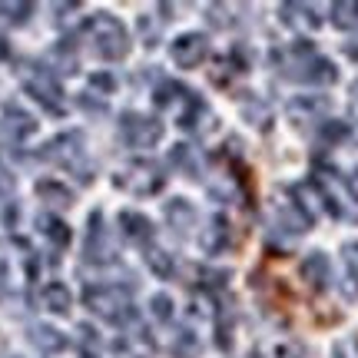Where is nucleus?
Listing matches in <instances>:
<instances>
[{
    "instance_id": "17",
    "label": "nucleus",
    "mask_w": 358,
    "mask_h": 358,
    "mask_svg": "<svg viewBox=\"0 0 358 358\" xmlns=\"http://www.w3.org/2000/svg\"><path fill=\"white\" fill-rule=\"evenodd\" d=\"M166 222L176 232L192 229V226H196V206H192L189 199H173V203L166 206Z\"/></svg>"
},
{
    "instance_id": "24",
    "label": "nucleus",
    "mask_w": 358,
    "mask_h": 358,
    "mask_svg": "<svg viewBox=\"0 0 358 358\" xmlns=\"http://www.w3.org/2000/svg\"><path fill=\"white\" fill-rule=\"evenodd\" d=\"M146 266L153 268L156 275H159V279H169V275H173V256H169L166 249H150V252H146Z\"/></svg>"
},
{
    "instance_id": "34",
    "label": "nucleus",
    "mask_w": 358,
    "mask_h": 358,
    "mask_svg": "<svg viewBox=\"0 0 358 358\" xmlns=\"http://www.w3.org/2000/svg\"><path fill=\"white\" fill-rule=\"evenodd\" d=\"M342 50H345V57H352V60H358V37H355V40H348L345 47H342Z\"/></svg>"
},
{
    "instance_id": "23",
    "label": "nucleus",
    "mask_w": 358,
    "mask_h": 358,
    "mask_svg": "<svg viewBox=\"0 0 358 358\" xmlns=\"http://www.w3.org/2000/svg\"><path fill=\"white\" fill-rule=\"evenodd\" d=\"M30 13H34V3H7V0H0V20L3 24L20 27V24H27Z\"/></svg>"
},
{
    "instance_id": "12",
    "label": "nucleus",
    "mask_w": 358,
    "mask_h": 358,
    "mask_svg": "<svg viewBox=\"0 0 358 358\" xmlns=\"http://www.w3.org/2000/svg\"><path fill=\"white\" fill-rule=\"evenodd\" d=\"M279 13H282V24L292 27V30H319L322 24L315 7H308V3H282Z\"/></svg>"
},
{
    "instance_id": "18",
    "label": "nucleus",
    "mask_w": 358,
    "mask_h": 358,
    "mask_svg": "<svg viewBox=\"0 0 358 358\" xmlns=\"http://www.w3.org/2000/svg\"><path fill=\"white\" fill-rule=\"evenodd\" d=\"M37 196L43 199V203H50V206H73V192L66 189L64 182H57V179H40L37 182Z\"/></svg>"
},
{
    "instance_id": "20",
    "label": "nucleus",
    "mask_w": 358,
    "mask_h": 358,
    "mask_svg": "<svg viewBox=\"0 0 358 358\" xmlns=\"http://www.w3.org/2000/svg\"><path fill=\"white\" fill-rule=\"evenodd\" d=\"M30 342L40 348V352H64L66 348V338L57 329H50V325H34L30 329Z\"/></svg>"
},
{
    "instance_id": "35",
    "label": "nucleus",
    "mask_w": 358,
    "mask_h": 358,
    "mask_svg": "<svg viewBox=\"0 0 358 358\" xmlns=\"http://www.w3.org/2000/svg\"><path fill=\"white\" fill-rule=\"evenodd\" d=\"M352 93H355V96H358V83H355V87H352Z\"/></svg>"
},
{
    "instance_id": "7",
    "label": "nucleus",
    "mask_w": 358,
    "mask_h": 358,
    "mask_svg": "<svg viewBox=\"0 0 358 358\" xmlns=\"http://www.w3.org/2000/svg\"><path fill=\"white\" fill-rule=\"evenodd\" d=\"M206 57H209V40H206V34H182V37L173 40V64L182 66V70L199 66Z\"/></svg>"
},
{
    "instance_id": "16",
    "label": "nucleus",
    "mask_w": 358,
    "mask_h": 358,
    "mask_svg": "<svg viewBox=\"0 0 358 358\" xmlns=\"http://www.w3.org/2000/svg\"><path fill=\"white\" fill-rule=\"evenodd\" d=\"M37 229H40V236H47L57 249L70 245V226H66L64 219H57L53 213H40V216H37Z\"/></svg>"
},
{
    "instance_id": "13",
    "label": "nucleus",
    "mask_w": 358,
    "mask_h": 358,
    "mask_svg": "<svg viewBox=\"0 0 358 358\" xmlns=\"http://www.w3.org/2000/svg\"><path fill=\"white\" fill-rule=\"evenodd\" d=\"M120 232L127 243H150L153 239V222L143 216V213H120Z\"/></svg>"
},
{
    "instance_id": "21",
    "label": "nucleus",
    "mask_w": 358,
    "mask_h": 358,
    "mask_svg": "<svg viewBox=\"0 0 358 358\" xmlns=\"http://www.w3.org/2000/svg\"><path fill=\"white\" fill-rule=\"evenodd\" d=\"M332 24L338 30H355L358 27V0H338L332 3Z\"/></svg>"
},
{
    "instance_id": "5",
    "label": "nucleus",
    "mask_w": 358,
    "mask_h": 358,
    "mask_svg": "<svg viewBox=\"0 0 358 358\" xmlns=\"http://www.w3.org/2000/svg\"><path fill=\"white\" fill-rule=\"evenodd\" d=\"M163 182H166V176H163V169L156 166L153 159H133L116 176V186L133 192V196H153V192L163 189Z\"/></svg>"
},
{
    "instance_id": "9",
    "label": "nucleus",
    "mask_w": 358,
    "mask_h": 358,
    "mask_svg": "<svg viewBox=\"0 0 358 358\" xmlns=\"http://www.w3.org/2000/svg\"><path fill=\"white\" fill-rule=\"evenodd\" d=\"M83 256H87V262H110L113 259V245H110V236H106L100 213H90V232H87Z\"/></svg>"
},
{
    "instance_id": "6",
    "label": "nucleus",
    "mask_w": 358,
    "mask_h": 358,
    "mask_svg": "<svg viewBox=\"0 0 358 358\" xmlns=\"http://www.w3.org/2000/svg\"><path fill=\"white\" fill-rule=\"evenodd\" d=\"M120 136L127 146L133 150H150L156 143L163 140V123L156 116H146V113H123L120 120Z\"/></svg>"
},
{
    "instance_id": "32",
    "label": "nucleus",
    "mask_w": 358,
    "mask_h": 358,
    "mask_svg": "<svg viewBox=\"0 0 358 358\" xmlns=\"http://www.w3.org/2000/svg\"><path fill=\"white\" fill-rule=\"evenodd\" d=\"M90 83H93L96 90H103V93H110V90H113V77H106V73H93Z\"/></svg>"
},
{
    "instance_id": "29",
    "label": "nucleus",
    "mask_w": 358,
    "mask_h": 358,
    "mask_svg": "<svg viewBox=\"0 0 358 358\" xmlns=\"http://www.w3.org/2000/svg\"><path fill=\"white\" fill-rule=\"evenodd\" d=\"M322 136H325V140H345L348 127L338 123V120H329V123H322Z\"/></svg>"
},
{
    "instance_id": "1",
    "label": "nucleus",
    "mask_w": 358,
    "mask_h": 358,
    "mask_svg": "<svg viewBox=\"0 0 358 358\" xmlns=\"http://www.w3.org/2000/svg\"><path fill=\"white\" fill-rule=\"evenodd\" d=\"M282 73L289 80H299V83H312V87H332L338 80V70H335L332 60L315 53V47L306 40H299L292 50L285 53Z\"/></svg>"
},
{
    "instance_id": "4",
    "label": "nucleus",
    "mask_w": 358,
    "mask_h": 358,
    "mask_svg": "<svg viewBox=\"0 0 358 358\" xmlns=\"http://www.w3.org/2000/svg\"><path fill=\"white\" fill-rule=\"evenodd\" d=\"M24 90L34 96L37 103H43L50 113H64V87L50 66L40 64H27L24 66Z\"/></svg>"
},
{
    "instance_id": "27",
    "label": "nucleus",
    "mask_w": 358,
    "mask_h": 358,
    "mask_svg": "<svg viewBox=\"0 0 358 358\" xmlns=\"http://www.w3.org/2000/svg\"><path fill=\"white\" fill-rule=\"evenodd\" d=\"M150 312H153V319L156 322H169L173 319V299H169V295H153V299H150Z\"/></svg>"
},
{
    "instance_id": "33",
    "label": "nucleus",
    "mask_w": 358,
    "mask_h": 358,
    "mask_svg": "<svg viewBox=\"0 0 358 358\" xmlns=\"http://www.w3.org/2000/svg\"><path fill=\"white\" fill-rule=\"evenodd\" d=\"M345 189L352 192V199H358V166L352 169V173H348L345 176Z\"/></svg>"
},
{
    "instance_id": "28",
    "label": "nucleus",
    "mask_w": 358,
    "mask_h": 358,
    "mask_svg": "<svg viewBox=\"0 0 358 358\" xmlns=\"http://www.w3.org/2000/svg\"><path fill=\"white\" fill-rule=\"evenodd\" d=\"M332 358H358V335H345L338 338L332 348Z\"/></svg>"
},
{
    "instance_id": "19",
    "label": "nucleus",
    "mask_w": 358,
    "mask_h": 358,
    "mask_svg": "<svg viewBox=\"0 0 358 358\" xmlns=\"http://www.w3.org/2000/svg\"><path fill=\"white\" fill-rule=\"evenodd\" d=\"M3 127H7V133H10L13 140H24V136H30V133L37 129V123H34V116H30V113L17 110V106H7Z\"/></svg>"
},
{
    "instance_id": "22",
    "label": "nucleus",
    "mask_w": 358,
    "mask_h": 358,
    "mask_svg": "<svg viewBox=\"0 0 358 358\" xmlns=\"http://www.w3.org/2000/svg\"><path fill=\"white\" fill-rule=\"evenodd\" d=\"M322 110H325V103L322 100H306V96L289 103V116H292L295 123H315Z\"/></svg>"
},
{
    "instance_id": "14",
    "label": "nucleus",
    "mask_w": 358,
    "mask_h": 358,
    "mask_svg": "<svg viewBox=\"0 0 358 358\" xmlns=\"http://www.w3.org/2000/svg\"><path fill=\"white\" fill-rule=\"evenodd\" d=\"M73 306V295L66 289L64 282H47L43 289H40V308H47L53 315H66Z\"/></svg>"
},
{
    "instance_id": "30",
    "label": "nucleus",
    "mask_w": 358,
    "mask_h": 358,
    "mask_svg": "<svg viewBox=\"0 0 358 358\" xmlns=\"http://www.w3.org/2000/svg\"><path fill=\"white\" fill-rule=\"evenodd\" d=\"M342 256H345V266H348V272H352V279L358 282V243H348L345 249H342Z\"/></svg>"
},
{
    "instance_id": "3",
    "label": "nucleus",
    "mask_w": 358,
    "mask_h": 358,
    "mask_svg": "<svg viewBox=\"0 0 358 358\" xmlns=\"http://www.w3.org/2000/svg\"><path fill=\"white\" fill-rule=\"evenodd\" d=\"M83 302L93 315H100L103 322H113V325H127L133 322V302H129V292L123 285H110V282H100V285H90L83 292Z\"/></svg>"
},
{
    "instance_id": "10",
    "label": "nucleus",
    "mask_w": 358,
    "mask_h": 358,
    "mask_svg": "<svg viewBox=\"0 0 358 358\" xmlns=\"http://www.w3.org/2000/svg\"><path fill=\"white\" fill-rule=\"evenodd\" d=\"M299 272H302V282H306L312 292H325L329 282H332V262H329L325 252H308V256L302 259Z\"/></svg>"
},
{
    "instance_id": "8",
    "label": "nucleus",
    "mask_w": 358,
    "mask_h": 358,
    "mask_svg": "<svg viewBox=\"0 0 358 358\" xmlns=\"http://www.w3.org/2000/svg\"><path fill=\"white\" fill-rule=\"evenodd\" d=\"M43 159H50V163H60V166H77L80 156H83V136L80 133H64V136H57L43 146Z\"/></svg>"
},
{
    "instance_id": "15",
    "label": "nucleus",
    "mask_w": 358,
    "mask_h": 358,
    "mask_svg": "<svg viewBox=\"0 0 358 358\" xmlns=\"http://www.w3.org/2000/svg\"><path fill=\"white\" fill-rule=\"evenodd\" d=\"M203 249L209 252V256H216V252H222L226 245H229V222H226V216H213L209 219V226H206L203 232Z\"/></svg>"
},
{
    "instance_id": "31",
    "label": "nucleus",
    "mask_w": 358,
    "mask_h": 358,
    "mask_svg": "<svg viewBox=\"0 0 358 358\" xmlns=\"http://www.w3.org/2000/svg\"><path fill=\"white\" fill-rule=\"evenodd\" d=\"M10 295V268H7V262L0 259V302Z\"/></svg>"
},
{
    "instance_id": "11",
    "label": "nucleus",
    "mask_w": 358,
    "mask_h": 358,
    "mask_svg": "<svg viewBox=\"0 0 358 358\" xmlns=\"http://www.w3.org/2000/svg\"><path fill=\"white\" fill-rule=\"evenodd\" d=\"M153 103L159 106V110H179V106H186V110H189L192 103H196V93L169 80V83H159V87H156Z\"/></svg>"
},
{
    "instance_id": "2",
    "label": "nucleus",
    "mask_w": 358,
    "mask_h": 358,
    "mask_svg": "<svg viewBox=\"0 0 358 358\" xmlns=\"http://www.w3.org/2000/svg\"><path fill=\"white\" fill-rule=\"evenodd\" d=\"M83 34H87L93 53L103 57V60H123L127 57V50H129L127 27L120 24L113 13H93L87 24H83Z\"/></svg>"
},
{
    "instance_id": "25",
    "label": "nucleus",
    "mask_w": 358,
    "mask_h": 358,
    "mask_svg": "<svg viewBox=\"0 0 358 358\" xmlns=\"http://www.w3.org/2000/svg\"><path fill=\"white\" fill-rule=\"evenodd\" d=\"M169 163H173L176 169H182L186 176H196V173H199V166H196V156H192L189 146H173V150H169Z\"/></svg>"
},
{
    "instance_id": "26",
    "label": "nucleus",
    "mask_w": 358,
    "mask_h": 358,
    "mask_svg": "<svg viewBox=\"0 0 358 358\" xmlns=\"http://www.w3.org/2000/svg\"><path fill=\"white\" fill-rule=\"evenodd\" d=\"M252 358H299V348L289 342H272V345H259Z\"/></svg>"
}]
</instances>
